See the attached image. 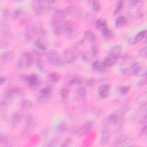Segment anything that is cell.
<instances>
[{
    "instance_id": "1",
    "label": "cell",
    "mask_w": 147,
    "mask_h": 147,
    "mask_svg": "<svg viewBox=\"0 0 147 147\" xmlns=\"http://www.w3.org/2000/svg\"><path fill=\"white\" fill-rule=\"evenodd\" d=\"M22 94L23 90L18 87H12L6 90L5 92H4L1 101V110H5L16 96L21 95Z\"/></svg>"
},
{
    "instance_id": "2",
    "label": "cell",
    "mask_w": 147,
    "mask_h": 147,
    "mask_svg": "<svg viewBox=\"0 0 147 147\" xmlns=\"http://www.w3.org/2000/svg\"><path fill=\"white\" fill-rule=\"evenodd\" d=\"M35 60L36 56L34 53L24 52L21 54L17 61V68L21 69L24 68H29L35 63Z\"/></svg>"
},
{
    "instance_id": "3",
    "label": "cell",
    "mask_w": 147,
    "mask_h": 147,
    "mask_svg": "<svg viewBox=\"0 0 147 147\" xmlns=\"http://www.w3.org/2000/svg\"><path fill=\"white\" fill-rule=\"evenodd\" d=\"M53 92V88L51 85L41 88L36 95V100L40 104H45L51 99Z\"/></svg>"
},
{
    "instance_id": "4",
    "label": "cell",
    "mask_w": 147,
    "mask_h": 147,
    "mask_svg": "<svg viewBox=\"0 0 147 147\" xmlns=\"http://www.w3.org/2000/svg\"><path fill=\"white\" fill-rule=\"evenodd\" d=\"M78 25L77 23L72 20L64 21L63 24L64 33L69 40L74 39L78 34Z\"/></svg>"
},
{
    "instance_id": "5",
    "label": "cell",
    "mask_w": 147,
    "mask_h": 147,
    "mask_svg": "<svg viewBox=\"0 0 147 147\" xmlns=\"http://www.w3.org/2000/svg\"><path fill=\"white\" fill-rule=\"evenodd\" d=\"M80 55V51L76 47L66 48L63 53V60L65 64H71L75 62Z\"/></svg>"
},
{
    "instance_id": "6",
    "label": "cell",
    "mask_w": 147,
    "mask_h": 147,
    "mask_svg": "<svg viewBox=\"0 0 147 147\" xmlns=\"http://www.w3.org/2000/svg\"><path fill=\"white\" fill-rule=\"evenodd\" d=\"M47 59L50 65L55 67H62L65 64L62 57L59 52L55 49L48 51L46 54Z\"/></svg>"
},
{
    "instance_id": "7",
    "label": "cell",
    "mask_w": 147,
    "mask_h": 147,
    "mask_svg": "<svg viewBox=\"0 0 147 147\" xmlns=\"http://www.w3.org/2000/svg\"><path fill=\"white\" fill-rule=\"evenodd\" d=\"M37 126L35 117L32 114H28L26 117L25 125L22 130L21 136L24 138H28L34 131Z\"/></svg>"
},
{
    "instance_id": "8",
    "label": "cell",
    "mask_w": 147,
    "mask_h": 147,
    "mask_svg": "<svg viewBox=\"0 0 147 147\" xmlns=\"http://www.w3.org/2000/svg\"><path fill=\"white\" fill-rule=\"evenodd\" d=\"M25 81L29 89L31 91L37 90L42 84L41 77L35 73H32L28 75L25 78Z\"/></svg>"
},
{
    "instance_id": "9",
    "label": "cell",
    "mask_w": 147,
    "mask_h": 147,
    "mask_svg": "<svg viewBox=\"0 0 147 147\" xmlns=\"http://www.w3.org/2000/svg\"><path fill=\"white\" fill-rule=\"evenodd\" d=\"M122 75L125 76H138L141 75L142 65L139 62H136L131 64L130 67L124 68L121 71Z\"/></svg>"
},
{
    "instance_id": "10",
    "label": "cell",
    "mask_w": 147,
    "mask_h": 147,
    "mask_svg": "<svg viewBox=\"0 0 147 147\" xmlns=\"http://www.w3.org/2000/svg\"><path fill=\"white\" fill-rule=\"evenodd\" d=\"M123 116L120 110H116L109 114L107 121L110 125L113 126L119 125L122 123L123 119Z\"/></svg>"
},
{
    "instance_id": "11",
    "label": "cell",
    "mask_w": 147,
    "mask_h": 147,
    "mask_svg": "<svg viewBox=\"0 0 147 147\" xmlns=\"http://www.w3.org/2000/svg\"><path fill=\"white\" fill-rule=\"evenodd\" d=\"M32 7L34 14L37 16H41L46 12L45 1L40 0H34L31 2Z\"/></svg>"
},
{
    "instance_id": "12",
    "label": "cell",
    "mask_w": 147,
    "mask_h": 147,
    "mask_svg": "<svg viewBox=\"0 0 147 147\" xmlns=\"http://www.w3.org/2000/svg\"><path fill=\"white\" fill-rule=\"evenodd\" d=\"M65 19V14L64 11L60 9L55 10L52 16V26L60 25L64 22Z\"/></svg>"
},
{
    "instance_id": "13",
    "label": "cell",
    "mask_w": 147,
    "mask_h": 147,
    "mask_svg": "<svg viewBox=\"0 0 147 147\" xmlns=\"http://www.w3.org/2000/svg\"><path fill=\"white\" fill-rule=\"evenodd\" d=\"M108 122L106 121V124L105 123L103 125L101 134H100V144L102 146L106 145L110 139L111 137V132L108 126Z\"/></svg>"
},
{
    "instance_id": "14",
    "label": "cell",
    "mask_w": 147,
    "mask_h": 147,
    "mask_svg": "<svg viewBox=\"0 0 147 147\" xmlns=\"http://www.w3.org/2000/svg\"><path fill=\"white\" fill-rule=\"evenodd\" d=\"M85 82V80L78 75H71L68 76L65 79V84L67 87L75 85H81Z\"/></svg>"
},
{
    "instance_id": "15",
    "label": "cell",
    "mask_w": 147,
    "mask_h": 147,
    "mask_svg": "<svg viewBox=\"0 0 147 147\" xmlns=\"http://www.w3.org/2000/svg\"><path fill=\"white\" fill-rule=\"evenodd\" d=\"M38 35V26L28 22L25 28V36L29 40H32L35 36Z\"/></svg>"
},
{
    "instance_id": "16",
    "label": "cell",
    "mask_w": 147,
    "mask_h": 147,
    "mask_svg": "<svg viewBox=\"0 0 147 147\" xmlns=\"http://www.w3.org/2000/svg\"><path fill=\"white\" fill-rule=\"evenodd\" d=\"M94 126V122L92 121L89 120L86 121L82 124V125L78 128V133L80 136H83L86 134L91 131Z\"/></svg>"
},
{
    "instance_id": "17",
    "label": "cell",
    "mask_w": 147,
    "mask_h": 147,
    "mask_svg": "<svg viewBox=\"0 0 147 147\" xmlns=\"http://www.w3.org/2000/svg\"><path fill=\"white\" fill-rule=\"evenodd\" d=\"M135 120L142 123L146 121V103L141 105L135 115Z\"/></svg>"
},
{
    "instance_id": "18",
    "label": "cell",
    "mask_w": 147,
    "mask_h": 147,
    "mask_svg": "<svg viewBox=\"0 0 147 147\" xmlns=\"http://www.w3.org/2000/svg\"><path fill=\"white\" fill-rule=\"evenodd\" d=\"M146 34V30H142L140 31L138 33L136 34L134 37H130L127 40V44L130 45H134L137 43L140 42L142 40H143Z\"/></svg>"
},
{
    "instance_id": "19",
    "label": "cell",
    "mask_w": 147,
    "mask_h": 147,
    "mask_svg": "<svg viewBox=\"0 0 147 147\" xmlns=\"http://www.w3.org/2000/svg\"><path fill=\"white\" fill-rule=\"evenodd\" d=\"M111 85L109 84H103L100 85L98 88V94L102 99H106L110 95Z\"/></svg>"
},
{
    "instance_id": "20",
    "label": "cell",
    "mask_w": 147,
    "mask_h": 147,
    "mask_svg": "<svg viewBox=\"0 0 147 147\" xmlns=\"http://www.w3.org/2000/svg\"><path fill=\"white\" fill-rule=\"evenodd\" d=\"M34 54L36 56V60H35V64H36V68L41 72L42 73H46L48 71V68L45 64V63L44 62V61L41 59V57L42 56V55L41 54H38L37 53L34 52Z\"/></svg>"
},
{
    "instance_id": "21",
    "label": "cell",
    "mask_w": 147,
    "mask_h": 147,
    "mask_svg": "<svg viewBox=\"0 0 147 147\" xmlns=\"http://www.w3.org/2000/svg\"><path fill=\"white\" fill-rule=\"evenodd\" d=\"M131 139L127 136H123L119 137L113 143L114 146H128L131 143Z\"/></svg>"
},
{
    "instance_id": "22",
    "label": "cell",
    "mask_w": 147,
    "mask_h": 147,
    "mask_svg": "<svg viewBox=\"0 0 147 147\" xmlns=\"http://www.w3.org/2000/svg\"><path fill=\"white\" fill-rule=\"evenodd\" d=\"M15 57V52L13 50H9L3 52L1 56V63L5 64L11 61Z\"/></svg>"
},
{
    "instance_id": "23",
    "label": "cell",
    "mask_w": 147,
    "mask_h": 147,
    "mask_svg": "<svg viewBox=\"0 0 147 147\" xmlns=\"http://www.w3.org/2000/svg\"><path fill=\"white\" fill-rule=\"evenodd\" d=\"M34 46L36 48V50L34 51L41 54H43L44 52H45L47 49V47L45 44L40 38H36L34 40Z\"/></svg>"
},
{
    "instance_id": "24",
    "label": "cell",
    "mask_w": 147,
    "mask_h": 147,
    "mask_svg": "<svg viewBox=\"0 0 147 147\" xmlns=\"http://www.w3.org/2000/svg\"><path fill=\"white\" fill-rule=\"evenodd\" d=\"M75 99L80 102H84L87 98V91L84 87H80L78 88L75 93Z\"/></svg>"
},
{
    "instance_id": "25",
    "label": "cell",
    "mask_w": 147,
    "mask_h": 147,
    "mask_svg": "<svg viewBox=\"0 0 147 147\" xmlns=\"http://www.w3.org/2000/svg\"><path fill=\"white\" fill-rule=\"evenodd\" d=\"M118 59H119L118 57H117L113 55L108 53V55L104 58L103 63L106 65V67L109 68V67L113 66V65L118 63Z\"/></svg>"
},
{
    "instance_id": "26",
    "label": "cell",
    "mask_w": 147,
    "mask_h": 147,
    "mask_svg": "<svg viewBox=\"0 0 147 147\" xmlns=\"http://www.w3.org/2000/svg\"><path fill=\"white\" fill-rule=\"evenodd\" d=\"M1 29L2 34L4 37L10 36L11 34L10 25L8 24L6 20L3 19L1 21Z\"/></svg>"
},
{
    "instance_id": "27",
    "label": "cell",
    "mask_w": 147,
    "mask_h": 147,
    "mask_svg": "<svg viewBox=\"0 0 147 147\" xmlns=\"http://www.w3.org/2000/svg\"><path fill=\"white\" fill-rule=\"evenodd\" d=\"M91 68L92 70L96 72H105L108 69V68L106 67L103 61H95L91 64Z\"/></svg>"
},
{
    "instance_id": "28",
    "label": "cell",
    "mask_w": 147,
    "mask_h": 147,
    "mask_svg": "<svg viewBox=\"0 0 147 147\" xmlns=\"http://www.w3.org/2000/svg\"><path fill=\"white\" fill-rule=\"evenodd\" d=\"M22 119V114L20 112H15L14 113L10 119V124L12 127H15L17 126L20 122H21Z\"/></svg>"
},
{
    "instance_id": "29",
    "label": "cell",
    "mask_w": 147,
    "mask_h": 147,
    "mask_svg": "<svg viewBox=\"0 0 147 147\" xmlns=\"http://www.w3.org/2000/svg\"><path fill=\"white\" fill-rule=\"evenodd\" d=\"M95 26L100 33H102L109 29L107 21L103 18L97 20L95 22Z\"/></svg>"
},
{
    "instance_id": "30",
    "label": "cell",
    "mask_w": 147,
    "mask_h": 147,
    "mask_svg": "<svg viewBox=\"0 0 147 147\" xmlns=\"http://www.w3.org/2000/svg\"><path fill=\"white\" fill-rule=\"evenodd\" d=\"M61 79V75L57 72L52 71L48 74V80L52 84L57 83Z\"/></svg>"
},
{
    "instance_id": "31",
    "label": "cell",
    "mask_w": 147,
    "mask_h": 147,
    "mask_svg": "<svg viewBox=\"0 0 147 147\" xmlns=\"http://www.w3.org/2000/svg\"><path fill=\"white\" fill-rule=\"evenodd\" d=\"M128 19L125 16H120L118 17L115 22V26L117 28H121L125 26L127 23Z\"/></svg>"
},
{
    "instance_id": "32",
    "label": "cell",
    "mask_w": 147,
    "mask_h": 147,
    "mask_svg": "<svg viewBox=\"0 0 147 147\" xmlns=\"http://www.w3.org/2000/svg\"><path fill=\"white\" fill-rule=\"evenodd\" d=\"M133 61V57L127 54H125L119 56L118 62L122 65H126L132 63Z\"/></svg>"
},
{
    "instance_id": "33",
    "label": "cell",
    "mask_w": 147,
    "mask_h": 147,
    "mask_svg": "<svg viewBox=\"0 0 147 147\" xmlns=\"http://www.w3.org/2000/svg\"><path fill=\"white\" fill-rule=\"evenodd\" d=\"M131 108V101L128 99L123 103V104L121 105V107L119 110L121 112V113L123 115H125L130 111Z\"/></svg>"
},
{
    "instance_id": "34",
    "label": "cell",
    "mask_w": 147,
    "mask_h": 147,
    "mask_svg": "<svg viewBox=\"0 0 147 147\" xmlns=\"http://www.w3.org/2000/svg\"><path fill=\"white\" fill-rule=\"evenodd\" d=\"M121 52H122V46L121 45H115L112 47L110 49L109 53L119 57V56L121 55Z\"/></svg>"
},
{
    "instance_id": "35",
    "label": "cell",
    "mask_w": 147,
    "mask_h": 147,
    "mask_svg": "<svg viewBox=\"0 0 147 147\" xmlns=\"http://www.w3.org/2000/svg\"><path fill=\"white\" fill-rule=\"evenodd\" d=\"M84 39L85 40H87L90 42H94L96 39V34L92 31L90 30H86L83 33Z\"/></svg>"
},
{
    "instance_id": "36",
    "label": "cell",
    "mask_w": 147,
    "mask_h": 147,
    "mask_svg": "<svg viewBox=\"0 0 147 147\" xmlns=\"http://www.w3.org/2000/svg\"><path fill=\"white\" fill-rule=\"evenodd\" d=\"M33 106V103L31 100L27 99H22L20 102V107L22 110H28Z\"/></svg>"
},
{
    "instance_id": "37",
    "label": "cell",
    "mask_w": 147,
    "mask_h": 147,
    "mask_svg": "<svg viewBox=\"0 0 147 147\" xmlns=\"http://www.w3.org/2000/svg\"><path fill=\"white\" fill-rule=\"evenodd\" d=\"M147 99V94L146 92H144L140 94L136 99V102L137 104L141 106L146 103Z\"/></svg>"
},
{
    "instance_id": "38",
    "label": "cell",
    "mask_w": 147,
    "mask_h": 147,
    "mask_svg": "<svg viewBox=\"0 0 147 147\" xmlns=\"http://www.w3.org/2000/svg\"><path fill=\"white\" fill-rule=\"evenodd\" d=\"M68 87H63L59 91V95L60 96V98L64 101L67 100L69 96V90Z\"/></svg>"
},
{
    "instance_id": "39",
    "label": "cell",
    "mask_w": 147,
    "mask_h": 147,
    "mask_svg": "<svg viewBox=\"0 0 147 147\" xmlns=\"http://www.w3.org/2000/svg\"><path fill=\"white\" fill-rule=\"evenodd\" d=\"M68 129V125L65 121L60 122L56 126V131L59 134H63Z\"/></svg>"
},
{
    "instance_id": "40",
    "label": "cell",
    "mask_w": 147,
    "mask_h": 147,
    "mask_svg": "<svg viewBox=\"0 0 147 147\" xmlns=\"http://www.w3.org/2000/svg\"><path fill=\"white\" fill-rule=\"evenodd\" d=\"M131 88V86L130 85H125V86H121L118 87V91L121 95H125L127 94Z\"/></svg>"
},
{
    "instance_id": "41",
    "label": "cell",
    "mask_w": 147,
    "mask_h": 147,
    "mask_svg": "<svg viewBox=\"0 0 147 147\" xmlns=\"http://www.w3.org/2000/svg\"><path fill=\"white\" fill-rule=\"evenodd\" d=\"M25 14V13L22 9L17 8L14 11L13 17L16 20H18L22 18L24 16Z\"/></svg>"
},
{
    "instance_id": "42",
    "label": "cell",
    "mask_w": 147,
    "mask_h": 147,
    "mask_svg": "<svg viewBox=\"0 0 147 147\" xmlns=\"http://www.w3.org/2000/svg\"><path fill=\"white\" fill-rule=\"evenodd\" d=\"M101 34H102V37L105 39L107 40H111L114 37V36L113 32L111 30L109 29H108L106 31L101 33Z\"/></svg>"
},
{
    "instance_id": "43",
    "label": "cell",
    "mask_w": 147,
    "mask_h": 147,
    "mask_svg": "<svg viewBox=\"0 0 147 147\" xmlns=\"http://www.w3.org/2000/svg\"><path fill=\"white\" fill-rule=\"evenodd\" d=\"M90 5L91 6L93 11L97 13L100 10V3L98 1H90Z\"/></svg>"
},
{
    "instance_id": "44",
    "label": "cell",
    "mask_w": 147,
    "mask_h": 147,
    "mask_svg": "<svg viewBox=\"0 0 147 147\" xmlns=\"http://www.w3.org/2000/svg\"><path fill=\"white\" fill-rule=\"evenodd\" d=\"M124 4V1L122 0H119L117 1L116 2V5L115 7L114 8V10L113 11V15H116L122 9L123 6Z\"/></svg>"
},
{
    "instance_id": "45",
    "label": "cell",
    "mask_w": 147,
    "mask_h": 147,
    "mask_svg": "<svg viewBox=\"0 0 147 147\" xmlns=\"http://www.w3.org/2000/svg\"><path fill=\"white\" fill-rule=\"evenodd\" d=\"M59 142L60 140L57 137H53L48 142L47 146L48 147H55L58 145Z\"/></svg>"
},
{
    "instance_id": "46",
    "label": "cell",
    "mask_w": 147,
    "mask_h": 147,
    "mask_svg": "<svg viewBox=\"0 0 147 147\" xmlns=\"http://www.w3.org/2000/svg\"><path fill=\"white\" fill-rule=\"evenodd\" d=\"M9 142V140L7 137L3 134L1 133L0 134V144L1 145H6Z\"/></svg>"
},
{
    "instance_id": "47",
    "label": "cell",
    "mask_w": 147,
    "mask_h": 147,
    "mask_svg": "<svg viewBox=\"0 0 147 147\" xmlns=\"http://www.w3.org/2000/svg\"><path fill=\"white\" fill-rule=\"evenodd\" d=\"M146 84V75L142 76V79L140 80L136 83V87L137 88H141Z\"/></svg>"
},
{
    "instance_id": "48",
    "label": "cell",
    "mask_w": 147,
    "mask_h": 147,
    "mask_svg": "<svg viewBox=\"0 0 147 147\" xmlns=\"http://www.w3.org/2000/svg\"><path fill=\"white\" fill-rule=\"evenodd\" d=\"M142 123V126L141 127L140 133V135L143 136V137H146L147 135V126H146V122H144Z\"/></svg>"
},
{
    "instance_id": "49",
    "label": "cell",
    "mask_w": 147,
    "mask_h": 147,
    "mask_svg": "<svg viewBox=\"0 0 147 147\" xmlns=\"http://www.w3.org/2000/svg\"><path fill=\"white\" fill-rule=\"evenodd\" d=\"M99 53V49L97 45H93L91 48V54L93 57H96Z\"/></svg>"
},
{
    "instance_id": "50",
    "label": "cell",
    "mask_w": 147,
    "mask_h": 147,
    "mask_svg": "<svg viewBox=\"0 0 147 147\" xmlns=\"http://www.w3.org/2000/svg\"><path fill=\"white\" fill-rule=\"evenodd\" d=\"M72 142V139L71 137H67L64 140V141L62 142V144L60 145V146L61 147H67L69 146Z\"/></svg>"
},
{
    "instance_id": "51",
    "label": "cell",
    "mask_w": 147,
    "mask_h": 147,
    "mask_svg": "<svg viewBox=\"0 0 147 147\" xmlns=\"http://www.w3.org/2000/svg\"><path fill=\"white\" fill-rule=\"evenodd\" d=\"M127 3V6L129 8H133L135 6L137 5V4L139 3L138 1H134V0H130V1H127L126 2Z\"/></svg>"
},
{
    "instance_id": "52",
    "label": "cell",
    "mask_w": 147,
    "mask_h": 147,
    "mask_svg": "<svg viewBox=\"0 0 147 147\" xmlns=\"http://www.w3.org/2000/svg\"><path fill=\"white\" fill-rule=\"evenodd\" d=\"M146 51H147V49H146V46L141 48L138 52V54H139L140 56H141L143 58H146Z\"/></svg>"
},
{
    "instance_id": "53",
    "label": "cell",
    "mask_w": 147,
    "mask_h": 147,
    "mask_svg": "<svg viewBox=\"0 0 147 147\" xmlns=\"http://www.w3.org/2000/svg\"><path fill=\"white\" fill-rule=\"evenodd\" d=\"M95 79L94 78H91L89 80H88L87 81H86L85 80V82L86 84V86H88V87H91V86H93L95 84Z\"/></svg>"
},
{
    "instance_id": "54",
    "label": "cell",
    "mask_w": 147,
    "mask_h": 147,
    "mask_svg": "<svg viewBox=\"0 0 147 147\" xmlns=\"http://www.w3.org/2000/svg\"><path fill=\"white\" fill-rule=\"evenodd\" d=\"M144 17V13L141 9H138L137 13V19H142Z\"/></svg>"
},
{
    "instance_id": "55",
    "label": "cell",
    "mask_w": 147,
    "mask_h": 147,
    "mask_svg": "<svg viewBox=\"0 0 147 147\" xmlns=\"http://www.w3.org/2000/svg\"><path fill=\"white\" fill-rule=\"evenodd\" d=\"M7 80V78L6 76H1L0 78V85L2 86L3 84H5L6 83Z\"/></svg>"
}]
</instances>
